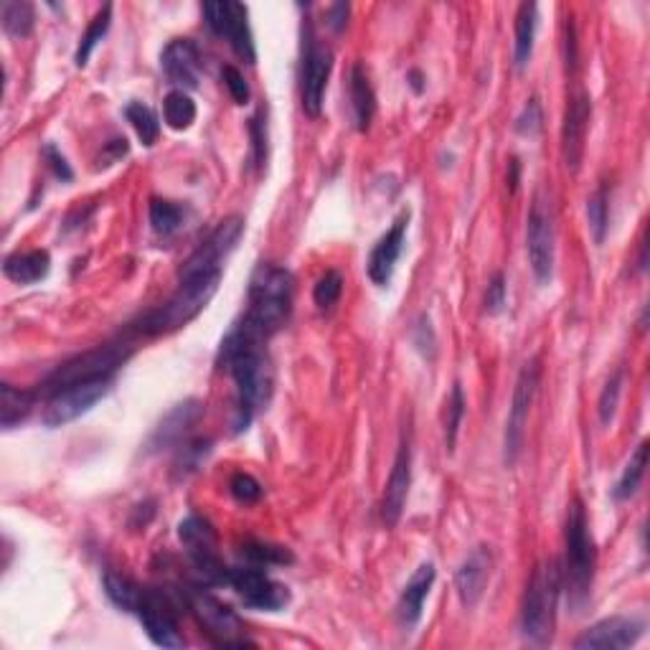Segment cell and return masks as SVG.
Wrapping results in <instances>:
<instances>
[{
    "mask_svg": "<svg viewBox=\"0 0 650 650\" xmlns=\"http://www.w3.org/2000/svg\"><path fill=\"white\" fill-rule=\"evenodd\" d=\"M407 229H409V211H402V214L394 219L392 229L374 244L369 254V280L374 285L386 287L392 282L394 270H397V262L404 252V242H407Z\"/></svg>",
    "mask_w": 650,
    "mask_h": 650,
    "instance_id": "obj_19",
    "label": "cell"
},
{
    "mask_svg": "<svg viewBox=\"0 0 650 650\" xmlns=\"http://www.w3.org/2000/svg\"><path fill=\"white\" fill-rule=\"evenodd\" d=\"M183 605L188 607L201 628L214 638L216 645H239V648H252V640L244 638L242 620L232 607H226L224 602L216 600L209 590H204L201 584H191L186 590H181Z\"/></svg>",
    "mask_w": 650,
    "mask_h": 650,
    "instance_id": "obj_8",
    "label": "cell"
},
{
    "mask_svg": "<svg viewBox=\"0 0 650 650\" xmlns=\"http://www.w3.org/2000/svg\"><path fill=\"white\" fill-rule=\"evenodd\" d=\"M506 275L503 272H496V275L491 277V282H488V290H485V298H483V305H485V313L488 315H501L503 310H506Z\"/></svg>",
    "mask_w": 650,
    "mask_h": 650,
    "instance_id": "obj_43",
    "label": "cell"
},
{
    "mask_svg": "<svg viewBox=\"0 0 650 650\" xmlns=\"http://www.w3.org/2000/svg\"><path fill=\"white\" fill-rule=\"evenodd\" d=\"M160 67L166 72L168 82L176 84L178 89L188 92V89L199 87L201 77V54L199 46L191 39H173L171 44L163 49L160 56Z\"/></svg>",
    "mask_w": 650,
    "mask_h": 650,
    "instance_id": "obj_20",
    "label": "cell"
},
{
    "mask_svg": "<svg viewBox=\"0 0 650 650\" xmlns=\"http://www.w3.org/2000/svg\"><path fill=\"white\" fill-rule=\"evenodd\" d=\"M409 485H412V447H409V442H402L397 460H394L392 475L386 480L384 498H381V518H384L386 526L399 524L404 506H407Z\"/></svg>",
    "mask_w": 650,
    "mask_h": 650,
    "instance_id": "obj_21",
    "label": "cell"
},
{
    "mask_svg": "<svg viewBox=\"0 0 650 650\" xmlns=\"http://www.w3.org/2000/svg\"><path fill=\"white\" fill-rule=\"evenodd\" d=\"M102 584H105V595L110 597L112 605L120 607L122 612H133L135 615V610H138L140 600H143L145 595V587H140V584H135L130 577L117 572H107Z\"/></svg>",
    "mask_w": 650,
    "mask_h": 650,
    "instance_id": "obj_30",
    "label": "cell"
},
{
    "mask_svg": "<svg viewBox=\"0 0 650 650\" xmlns=\"http://www.w3.org/2000/svg\"><path fill=\"white\" fill-rule=\"evenodd\" d=\"M536 28H539V6L536 3H521L516 13V44H513V59L518 69H526L534 54Z\"/></svg>",
    "mask_w": 650,
    "mask_h": 650,
    "instance_id": "obj_27",
    "label": "cell"
},
{
    "mask_svg": "<svg viewBox=\"0 0 650 650\" xmlns=\"http://www.w3.org/2000/svg\"><path fill=\"white\" fill-rule=\"evenodd\" d=\"M36 407V394L23 392L16 389L13 384H0V427L3 430H13L21 422H26V417L34 412Z\"/></svg>",
    "mask_w": 650,
    "mask_h": 650,
    "instance_id": "obj_28",
    "label": "cell"
},
{
    "mask_svg": "<svg viewBox=\"0 0 650 650\" xmlns=\"http://www.w3.org/2000/svg\"><path fill=\"white\" fill-rule=\"evenodd\" d=\"M645 468H648V442H640L638 450L630 455L628 465L623 468V475H620V480L615 483V488H612V498L615 501H630V498L638 493L640 483H643L645 478Z\"/></svg>",
    "mask_w": 650,
    "mask_h": 650,
    "instance_id": "obj_29",
    "label": "cell"
},
{
    "mask_svg": "<svg viewBox=\"0 0 650 650\" xmlns=\"http://www.w3.org/2000/svg\"><path fill=\"white\" fill-rule=\"evenodd\" d=\"M226 587H232L239 595V600L252 610L277 612L290 605V590L285 584L275 582L262 567H229V579Z\"/></svg>",
    "mask_w": 650,
    "mask_h": 650,
    "instance_id": "obj_12",
    "label": "cell"
},
{
    "mask_svg": "<svg viewBox=\"0 0 650 650\" xmlns=\"http://www.w3.org/2000/svg\"><path fill=\"white\" fill-rule=\"evenodd\" d=\"M567 41H564V49H567V72L574 74L577 72L579 64V54H577V28H574L572 18H567Z\"/></svg>",
    "mask_w": 650,
    "mask_h": 650,
    "instance_id": "obj_51",
    "label": "cell"
},
{
    "mask_svg": "<svg viewBox=\"0 0 650 650\" xmlns=\"http://www.w3.org/2000/svg\"><path fill=\"white\" fill-rule=\"evenodd\" d=\"M539 379H541L539 359H531L529 364L521 369V374H518L516 379V386H513L511 409H508V419H506V437H503V460H506L508 468L516 465L518 455H521V447H524L531 404H534L536 392H539Z\"/></svg>",
    "mask_w": 650,
    "mask_h": 650,
    "instance_id": "obj_10",
    "label": "cell"
},
{
    "mask_svg": "<svg viewBox=\"0 0 650 650\" xmlns=\"http://www.w3.org/2000/svg\"><path fill=\"white\" fill-rule=\"evenodd\" d=\"M244 234V219L242 216H229V219L221 221L214 232L206 237V242L201 244L191 257L183 262L181 277L196 275V272H214L224 270L226 257L237 249L239 239Z\"/></svg>",
    "mask_w": 650,
    "mask_h": 650,
    "instance_id": "obj_15",
    "label": "cell"
},
{
    "mask_svg": "<svg viewBox=\"0 0 650 650\" xmlns=\"http://www.w3.org/2000/svg\"><path fill=\"white\" fill-rule=\"evenodd\" d=\"M412 343L417 346V351L425 356V359H435V348H437V338H435V331H432V323L427 315H422V318L417 320V325H414L412 331Z\"/></svg>",
    "mask_w": 650,
    "mask_h": 650,
    "instance_id": "obj_44",
    "label": "cell"
},
{
    "mask_svg": "<svg viewBox=\"0 0 650 650\" xmlns=\"http://www.w3.org/2000/svg\"><path fill=\"white\" fill-rule=\"evenodd\" d=\"M526 252H529L536 282L539 285L551 282V275H554V221H551V209L541 193L534 196L529 219H526Z\"/></svg>",
    "mask_w": 650,
    "mask_h": 650,
    "instance_id": "obj_13",
    "label": "cell"
},
{
    "mask_svg": "<svg viewBox=\"0 0 650 650\" xmlns=\"http://www.w3.org/2000/svg\"><path fill=\"white\" fill-rule=\"evenodd\" d=\"M348 13H351V6L348 3H333L328 11H325V18H328V26H331V31H336V34H341L343 28L348 26Z\"/></svg>",
    "mask_w": 650,
    "mask_h": 650,
    "instance_id": "obj_50",
    "label": "cell"
},
{
    "mask_svg": "<svg viewBox=\"0 0 650 650\" xmlns=\"http://www.w3.org/2000/svg\"><path fill=\"white\" fill-rule=\"evenodd\" d=\"M592 117V100L584 92L574 94L569 100L567 110H564L562 122V158L567 171L577 173L584 158V140H587V130H590Z\"/></svg>",
    "mask_w": 650,
    "mask_h": 650,
    "instance_id": "obj_18",
    "label": "cell"
},
{
    "mask_svg": "<svg viewBox=\"0 0 650 650\" xmlns=\"http://www.w3.org/2000/svg\"><path fill=\"white\" fill-rule=\"evenodd\" d=\"M163 120L171 130H188L196 122V102L191 100V94L183 89H173L163 100Z\"/></svg>",
    "mask_w": 650,
    "mask_h": 650,
    "instance_id": "obj_32",
    "label": "cell"
},
{
    "mask_svg": "<svg viewBox=\"0 0 650 650\" xmlns=\"http://www.w3.org/2000/svg\"><path fill=\"white\" fill-rule=\"evenodd\" d=\"M493 572V554L491 549L478 546L465 557V562L460 564L458 574H455V587H458V597L463 602L465 610H473L483 597L488 579Z\"/></svg>",
    "mask_w": 650,
    "mask_h": 650,
    "instance_id": "obj_24",
    "label": "cell"
},
{
    "mask_svg": "<svg viewBox=\"0 0 650 650\" xmlns=\"http://www.w3.org/2000/svg\"><path fill=\"white\" fill-rule=\"evenodd\" d=\"M249 135H252V150H254V163H257L259 168L265 166L267 160V130H265V122H262V117H252L249 120Z\"/></svg>",
    "mask_w": 650,
    "mask_h": 650,
    "instance_id": "obj_47",
    "label": "cell"
},
{
    "mask_svg": "<svg viewBox=\"0 0 650 650\" xmlns=\"http://www.w3.org/2000/svg\"><path fill=\"white\" fill-rule=\"evenodd\" d=\"M407 84L412 87L414 94H422L425 92V74L419 72V69H412V72H407Z\"/></svg>",
    "mask_w": 650,
    "mask_h": 650,
    "instance_id": "obj_52",
    "label": "cell"
},
{
    "mask_svg": "<svg viewBox=\"0 0 650 650\" xmlns=\"http://www.w3.org/2000/svg\"><path fill=\"white\" fill-rule=\"evenodd\" d=\"M127 153H130V143H127L125 138H112L110 143L102 145V153L100 158H97V171L115 166V163H120Z\"/></svg>",
    "mask_w": 650,
    "mask_h": 650,
    "instance_id": "obj_48",
    "label": "cell"
},
{
    "mask_svg": "<svg viewBox=\"0 0 650 650\" xmlns=\"http://www.w3.org/2000/svg\"><path fill=\"white\" fill-rule=\"evenodd\" d=\"M221 79H224L226 89H229V94H232V100L237 102V105H249V100H252V92H249L247 79H244V74L239 72L237 67L221 69Z\"/></svg>",
    "mask_w": 650,
    "mask_h": 650,
    "instance_id": "obj_46",
    "label": "cell"
},
{
    "mask_svg": "<svg viewBox=\"0 0 650 650\" xmlns=\"http://www.w3.org/2000/svg\"><path fill=\"white\" fill-rule=\"evenodd\" d=\"M541 122H544V115H541V105H539V100H536V97H531V100L526 102L524 112L518 115L516 133L526 135V138H531V135H539Z\"/></svg>",
    "mask_w": 650,
    "mask_h": 650,
    "instance_id": "obj_45",
    "label": "cell"
},
{
    "mask_svg": "<svg viewBox=\"0 0 650 650\" xmlns=\"http://www.w3.org/2000/svg\"><path fill=\"white\" fill-rule=\"evenodd\" d=\"M435 579H437L435 564L425 562L414 569V574L409 577V582L404 584V590H402V595H399V602H397V617H399V625H402L407 633H412V630L419 625V620H422L425 602H427V597H430Z\"/></svg>",
    "mask_w": 650,
    "mask_h": 650,
    "instance_id": "obj_23",
    "label": "cell"
},
{
    "mask_svg": "<svg viewBox=\"0 0 650 650\" xmlns=\"http://www.w3.org/2000/svg\"><path fill=\"white\" fill-rule=\"evenodd\" d=\"M295 277L277 265H259L249 282V308L237 325L252 336L270 341L292 313Z\"/></svg>",
    "mask_w": 650,
    "mask_h": 650,
    "instance_id": "obj_2",
    "label": "cell"
},
{
    "mask_svg": "<svg viewBox=\"0 0 650 650\" xmlns=\"http://www.w3.org/2000/svg\"><path fill=\"white\" fill-rule=\"evenodd\" d=\"M267 341L252 336L234 325V331L221 341L219 366L232 376L234 381V430L242 432L252 425L262 409L270 404L272 389H275V374H272L270 356H267Z\"/></svg>",
    "mask_w": 650,
    "mask_h": 650,
    "instance_id": "obj_1",
    "label": "cell"
},
{
    "mask_svg": "<svg viewBox=\"0 0 650 650\" xmlns=\"http://www.w3.org/2000/svg\"><path fill=\"white\" fill-rule=\"evenodd\" d=\"M44 160H46V163H49L51 173H54V176L59 178V181H64V183L72 181V178H74L72 166H69L67 158H64V155H61L59 150L54 148V145H46V148H44Z\"/></svg>",
    "mask_w": 650,
    "mask_h": 650,
    "instance_id": "obj_49",
    "label": "cell"
},
{
    "mask_svg": "<svg viewBox=\"0 0 650 650\" xmlns=\"http://www.w3.org/2000/svg\"><path fill=\"white\" fill-rule=\"evenodd\" d=\"M623 379L625 374L620 369L607 379L605 389L600 394V404H597V412H600V422L602 425H610L612 417L617 412V404H620V394H623Z\"/></svg>",
    "mask_w": 650,
    "mask_h": 650,
    "instance_id": "obj_41",
    "label": "cell"
},
{
    "mask_svg": "<svg viewBox=\"0 0 650 650\" xmlns=\"http://www.w3.org/2000/svg\"><path fill=\"white\" fill-rule=\"evenodd\" d=\"M518 176H521V163H518V158H511L508 160V186L513 193L518 188Z\"/></svg>",
    "mask_w": 650,
    "mask_h": 650,
    "instance_id": "obj_53",
    "label": "cell"
},
{
    "mask_svg": "<svg viewBox=\"0 0 650 650\" xmlns=\"http://www.w3.org/2000/svg\"><path fill=\"white\" fill-rule=\"evenodd\" d=\"M130 359V348L125 343H107V346H97L92 351L82 353L77 359L67 361V364L56 366L44 381V392L56 394L67 386L84 384V381L97 379H112L115 371L120 369L125 361Z\"/></svg>",
    "mask_w": 650,
    "mask_h": 650,
    "instance_id": "obj_6",
    "label": "cell"
},
{
    "mask_svg": "<svg viewBox=\"0 0 650 650\" xmlns=\"http://www.w3.org/2000/svg\"><path fill=\"white\" fill-rule=\"evenodd\" d=\"M348 97H351V115L353 125L359 133H366L371 127V120L376 115V94L369 82V74L364 72L361 64L351 69V82H348Z\"/></svg>",
    "mask_w": 650,
    "mask_h": 650,
    "instance_id": "obj_25",
    "label": "cell"
},
{
    "mask_svg": "<svg viewBox=\"0 0 650 650\" xmlns=\"http://www.w3.org/2000/svg\"><path fill=\"white\" fill-rule=\"evenodd\" d=\"M333 72V49L315 36L313 23H303V49H300V97L310 117H320L325 105V89Z\"/></svg>",
    "mask_w": 650,
    "mask_h": 650,
    "instance_id": "obj_7",
    "label": "cell"
},
{
    "mask_svg": "<svg viewBox=\"0 0 650 650\" xmlns=\"http://www.w3.org/2000/svg\"><path fill=\"white\" fill-rule=\"evenodd\" d=\"M463 417H465L463 386L452 384V392H450V397H447V404H445V447H447V452H452L455 450V445H458V432H460V425H463Z\"/></svg>",
    "mask_w": 650,
    "mask_h": 650,
    "instance_id": "obj_39",
    "label": "cell"
},
{
    "mask_svg": "<svg viewBox=\"0 0 650 650\" xmlns=\"http://www.w3.org/2000/svg\"><path fill=\"white\" fill-rule=\"evenodd\" d=\"M219 282L221 270L181 277L178 290L173 292L171 300L145 315L143 323L138 325V331L145 333V336H163V333H173L188 325L211 303V298L219 290Z\"/></svg>",
    "mask_w": 650,
    "mask_h": 650,
    "instance_id": "obj_4",
    "label": "cell"
},
{
    "mask_svg": "<svg viewBox=\"0 0 650 650\" xmlns=\"http://www.w3.org/2000/svg\"><path fill=\"white\" fill-rule=\"evenodd\" d=\"M343 292V275L338 270H328L313 287V303L320 310H331L341 300Z\"/></svg>",
    "mask_w": 650,
    "mask_h": 650,
    "instance_id": "obj_40",
    "label": "cell"
},
{
    "mask_svg": "<svg viewBox=\"0 0 650 650\" xmlns=\"http://www.w3.org/2000/svg\"><path fill=\"white\" fill-rule=\"evenodd\" d=\"M645 623L638 617H605L600 623L592 625L590 630H584L577 638L574 648L579 650H623L633 648L640 638H643Z\"/></svg>",
    "mask_w": 650,
    "mask_h": 650,
    "instance_id": "obj_17",
    "label": "cell"
},
{
    "mask_svg": "<svg viewBox=\"0 0 650 650\" xmlns=\"http://www.w3.org/2000/svg\"><path fill=\"white\" fill-rule=\"evenodd\" d=\"M201 414H204V404L196 402V399H188V402L173 407L171 412L163 417V422L155 427L148 445H145L150 455L168 450V447H178L181 442H186V435L191 432V427L199 422Z\"/></svg>",
    "mask_w": 650,
    "mask_h": 650,
    "instance_id": "obj_22",
    "label": "cell"
},
{
    "mask_svg": "<svg viewBox=\"0 0 650 650\" xmlns=\"http://www.w3.org/2000/svg\"><path fill=\"white\" fill-rule=\"evenodd\" d=\"M51 270V257L46 249H34V252H16L6 257L3 262V275L16 285H34L41 282Z\"/></svg>",
    "mask_w": 650,
    "mask_h": 650,
    "instance_id": "obj_26",
    "label": "cell"
},
{
    "mask_svg": "<svg viewBox=\"0 0 650 650\" xmlns=\"http://www.w3.org/2000/svg\"><path fill=\"white\" fill-rule=\"evenodd\" d=\"M204 16L206 26H209L219 39L229 41L234 54H237L244 64H254V61H257L254 36L252 28H249V13L242 3H234V0L204 3Z\"/></svg>",
    "mask_w": 650,
    "mask_h": 650,
    "instance_id": "obj_11",
    "label": "cell"
},
{
    "mask_svg": "<svg viewBox=\"0 0 650 650\" xmlns=\"http://www.w3.org/2000/svg\"><path fill=\"white\" fill-rule=\"evenodd\" d=\"M148 214L150 224H153V232L160 234V237H171V234H176L178 229H181L186 211H183V206L176 204V201L153 199L150 201Z\"/></svg>",
    "mask_w": 650,
    "mask_h": 650,
    "instance_id": "obj_35",
    "label": "cell"
},
{
    "mask_svg": "<svg viewBox=\"0 0 650 650\" xmlns=\"http://www.w3.org/2000/svg\"><path fill=\"white\" fill-rule=\"evenodd\" d=\"M125 117L127 122L133 125L135 135H138V140L145 145V148L158 143L160 120L153 112V107L143 105V102H130V105L125 107Z\"/></svg>",
    "mask_w": 650,
    "mask_h": 650,
    "instance_id": "obj_34",
    "label": "cell"
},
{
    "mask_svg": "<svg viewBox=\"0 0 650 650\" xmlns=\"http://www.w3.org/2000/svg\"><path fill=\"white\" fill-rule=\"evenodd\" d=\"M564 567L562 590H567L572 612H582L590 602L592 584H595L597 549L592 539L590 521L582 501L574 498L567 511V529H564Z\"/></svg>",
    "mask_w": 650,
    "mask_h": 650,
    "instance_id": "obj_3",
    "label": "cell"
},
{
    "mask_svg": "<svg viewBox=\"0 0 650 650\" xmlns=\"http://www.w3.org/2000/svg\"><path fill=\"white\" fill-rule=\"evenodd\" d=\"M0 21H3V31L11 39H26L36 26V11L26 0H6L0 6Z\"/></svg>",
    "mask_w": 650,
    "mask_h": 650,
    "instance_id": "obj_31",
    "label": "cell"
},
{
    "mask_svg": "<svg viewBox=\"0 0 650 650\" xmlns=\"http://www.w3.org/2000/svg\"><path fill=\"white\" fill-rule=\"evenodd\" d=\"M209 452H211V440H204V437L178 445L176 463H173V473H176V478H188L191 473H196V470L201 468V463L209 458Z\"/></svg>",
    "mask_w": 650,
    "mask_h": 650,
    "instance_id": "obj_38",
    "label": "cell"
},
{
    "mask_svg": "<svg viewBox=\"0 0 650 650\" xmlns=\"http://www.w3.org/2000/svg\"><path fill=\"white\" fill-rule=\"evenodd\" d=\"M178 539H181L193 569L199 572L201 582L226 584L229 567L221 562L219 551H216V531L206 518L196 516V513L183 518L181 524H178Z\"/></svg>",
    "mask_w": 650,
    "mask_h": 650,
    "instance_id": "obj_9",
    "label": "cell"
},
{
    "mask_svg": "<svg viewBox=\"0 0 650 650\" xmlns=\"http://www.w3.org/2000/svg\"><path fill=\"white\" fill-rule=\"evenodd\" d=\"M559 595H562V564L557 559L536 564L521 605V633L531 645H546L551 640Z\"/></svg>",
    "mask_w": 650,
    "mask_h": 650,
    "instance_id": "obj_5",
    "label": "cell"
},
{
    "mask_svg": "<svg viewBox=\"0 0 650 650\" xmlns=\"http://www.w3.org/2000/svg\"><path fill=\"white\" fill-rule=\"evenodd\" d=\"M587 224H590V232L595 244H602L607 237V229H610V196H607V186L595 188L590 199H587Z\"/></svg>",
    "mask_w": 650,
    "mask_h": 650,
    "instance_id": "obj_37",
    "label": "cell"
},
{
    "mask_svg": "<svg viewBox=\"0 0 650 650\" xmlns=\"http://www.w3.org/2000/svg\"><path fill=\"white\" fill-rule=\"evenodd\" d=\"M173 610H176V602L168 600L158 590H145L143 600H140L138 610H135L148 638L158 648H183L186 645V638L178 630V620Z\"/></svg>",
    "mask_w": 650,
    "mask_h": 650,
    "instance_id": "obj_16",
    "label": "cell"
},
{
    "mask_svg": "<svg viewBox=\"0 0 650 650\" xmlns=\"http://www.w3.org/2000/svg\"><path fill=\"white\" fill-rule=\"evenodd\" d=\"M242 557L249 559L254 567H285L295 562L292 551L280 544H267V541H249L242 546Z\"/></svg>",
    "mask_w": 650,
    "mask_h": 650,
    "instance_id": "obj_36",
    "label": "cell"
},
{
    "mask_svg": "<svg viewBox=\"0 0 650 650\" xmlns=\"http://www.w3.org/2000/svg\"><path fill=\"white\" fill-rule=\"evenodd\" d=\"M110 26H112V6L107 3V6L92 18V23H89L87 31H84L82 41H79V49H77V54H74V64H77L79 69L87 67L89 56L94 54V49H97V46H100V41L105 39L107 31H110Z\"/></svg>",
    "mask_w": 650,
    "mask_h": 650,
    "instance_id": "obj_33",
    "label": "cell"
},
{
    "mask_svg": "<svg viewBox=\"0 0 650 650\" xmlns=\"http://www.w3.org/2000/svg\"><path fill=\"white\" fill-rule=\"evenodd\" d=\"M229 491L237 498L239 503H257L262 498V485H259L257 478H252L249 473H237L232 480H229Z\"/></svg>",
    "mask_w": 650,
    "mask_h": 650,
    "instance_id": "obj_42",
    "label": "cell"
},
{
    "mask_svg": "<svg viewBox=\"0 0 650 650\" xmlns=\"http://www.w3.org/2000/svg\"><path fill=\"white\" fill-rule=\"evenodd\" d=\"M112 379H97L84 381V384L67 386L61 392L51 394L44 409V425L46 427H64L82 414H87L94 404L107 397L110 392Z\"/></svg>",
    "mask_w": 650,
    "mask_h": 650,
    "instance_id": "obj_14",
    "label": "cell"
}]
</instances>
